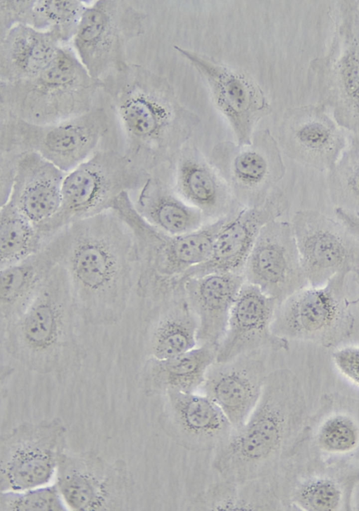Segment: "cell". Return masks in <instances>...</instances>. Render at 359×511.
<instances>
[{"label":"cell","instance_id":"cell-32","mask_svg":"<svg viewBox=\"0 0 359 511\" xmlns=\"http://www.w3.org/2000/svg\"><path fill=\"white\" fill-rule=\"evenodd\" d=\"M161 307L148 333L150 357L167 359L195 348L198 345V320L183 286L162 303Z\"/></svg>","mask_w":359,"mask_h":511},{"label":"cell","instance_id":"cell-24","mask_svg":"<svg viewBox=\"0 0 359 511\" xmlns=\"http://www.w3.org/2000/svg\"><path fill=\"white\" fill-rule=\"evenodd\" d=\"M245 281L243 274L231 272H212L183 281L186 298L198 320V345L218 347Z\"/></svg>","mask_w":359,"mask_h":511},{"label":"cell","instance_id":"cell-17","mask_svg":"<svg viewBox=\"0 0 359 511\" xmlns=\"http://www.w3.org/2000/svg\"><path fill=\"white\" fill-rule=\"evenodd\" d=\"M174 47L207 81L217 107L232 128L236 143L250 144L257 124L271 111L260 86L242 72L218 64L201 54L177 46Z\"/></svg>","mask_w":359,"mask_h":511},{"label":"cell","instance_id":"cell-8","mask_svg":"<svg viewBox=\"0 0 359 511\" xmlns=\"http://www.w3.org/2000/svg\"><path fill=\"white\" fill-rule=\"evenodd\" d=\"M112 128L108 110L97 105L81 115L50 124L39 125L1 117L2 152H34L68 173L104 144Z\"/></svg>","mask_w":359,"mask_h":511},{"label":"cell","instance_id":"cell-19","mask_svg":"<svg viewBox=\"0 0 359 511\" xmlns=\"http://www.w3.org/2000/svg\"><path fill=\"white\" fill-rule=\"evenodd\" d=\"M276 301L257 286L245 281L233 303L224 335L217 347L216 361L257 354L264 350L287 351L290 343L276 335L272 321Z\"/></svg>","mask_w":359,"mask_h":511},{"label":"cell","instance_id":"cell-33","mask_svg":"<svg viewBox=\"0 0 359 511\" xmlns=\"http://www.w3.org/2000/svg\"><path fill=\"white\" fill-rule=\"evenodd\" d=\"M46 241L36 225L11 203L0 211V267L19 263L40 251Z\"/></svg>","mask_w":359,"mask_h":511},{"label":"cell","instance_id":"cell-39","mask_svg":"<svg viewBox=\"0 0 359 511\" xmlns=\"http://www.w3.org/2000/svg\"><path fill=\"white\" fill-rule=\"evenodd\" d=\"M32 1H0V36L12 27L25 24Z\"/></svg>","mask_w":359,"mask_h":511},{"label":"cell","instance_id":"cell-20","mask_svg":"<svg viewBox=\"0 0 359 511\" xmlns=\"http://www.w3.org/2000/svg\"><path fill=\"white\" fill-rule=\"evenodd\" d=\"M163 397L160 425L182 448L195 452L215 451L234 430L220 408L205 394L171 392Z\"/></svg>","mask_w":359,"mask_h":511},{"label":"cell","instance_id":"cell-22","mask_svg":"<svg viewBox=\"0 0 359 511\" xmlns=\"http://www.w3.org/2000/svg\"><path fill=\"white\" fill-rule=\"evenodd\" d=\"M299 451L328 462L359 460V399L327 394L309 420Z\"/></svg>","mask_w":359,"mask_h":511},{"label":"cell","instance_id":"cell-4","mask_svg":"<svg viewBox=\"0 0 359 511\" xmlns=\"http://www.w3.org/2000/svg\"><path fill=\"white\" fill-rule=\"evenodd\" d=\"M78 318L67 274L60 263L28 307L1 327V345L29 370L42 374L63 371L80 357Z\"/></svg>","mask_w":359,"mask_h":511},{"label":"cell","instance_id":"cell-38","mask_svg":"<svg viewBox=\"0 0 359 511\" xmlns=\"http://www.w3.org/2000/svg\"><path fill=\"white\" fill-rule=\"evenodd\" d=\"M332 360L337 370L349 381L359 386V346L346 345L337 348Z\"/></svg>","mask_w":359,"mask_h":511},{"label":"cell","instance_id":"cell-16","mask_svg":"<svg viewBox=\"0 0 359 511\" xmlns=\"http://www.w3.org/2000/svg\"><path fill=\"white\" fill-rule=\"evenodd\" d=\"M245 281L279 304L309 286L290 222L276 218L261 230L246 261Z\"/></svg>","mask_w":359,"mask_h":511},{"label":"cell","instance_id":"cell-7","mask_svg":"<svg viewBox=\"0 0 359 511\" xmlns=\"http://www.w3.org/2000/svg\"><path fill=\"white\" fill-rule=\"evenodd\" d=\"M148 178L122 150L101 149L65 174L58 212L37 229L48 241L65 226L110 210L121 194L136 192Z\"/></svg>","mask_w":359,"mask_h":511},{"label":"cell","instance_id":"cell-25","mask_svg":"<svg viewBox=\"0 0 359 511\" xmlns=\"http://www.w3.org/2000/svg\"><path fill=\"white\" fill-rule=\"evenodd\" d=\"M282 142L288 156L321 172H329L345 150L339 127L322 114L295 115L283 124Z\"/></svg>","mask_w":359,"mask_h":511},{"label":"cell","instance_id":"cell-21","mask_svg":"<svg viewBox=\"0 0 359 511\" xmlns=\"http://www.w3.org/2000/svg\"><path fill=\"white\" fill-rule=\"evenodd\" d=\"M287 208L286 197L282 192L275 191L263 203L237 211L216 234L208 258L189 270L182 281L212 272L243 274L246 261L261 230L271 220L279 218Z\"/></svg>","mask_w":359,"mask_h":511},{"label":"cell","instance_id":"cell-5","mask_svg":"<svg viewBox=\"0 0 359 511\" xmlns=\"http://www.w3.org/2000/svg\"><path fill=\"white\" fill-rule=\"evenodd\" d=\"M111 209L128 226L135 240L140 260L137 291L142 296L161 303L182 286L189 270L208 258L216 234L235 214L187 234L170 235L140 215L128 192L115 199Z\"/></svg>","mask_w":359,"mask_h":511},{"label":"cell","instance_id":"cell-35","mask_svg":"<svg viewBox=\"0 0 359 511\" xmlns=\"http://www.w3.org/2000/svg\"><path fill=\"white\" fill-rule=\"evenodd\" d=\"M327 175L329 194L335 208L359 215V142L343 152Z\"/></svg>","mask_w":359,"mask_h":511},{"label":"cell","instance_id":"cell-9","mask_svg":"<svg viewBox=\"0 0 359 511\" xmlns=\"http://www.w3.org/2000/svg\"><path fill=\"white\" fill-rule=\"evenodd\" d=\"M349 274L341 272L318 287L307 286L277 305L272 330L290 340L335 347L348 339L354 328L351 301L346 294Z\"/></svg>","mask_w":359,"mask_h":511},{"label":"cell","instance_id":"cell-13","mask_svg":"<svg viewBox=\"0 0 359 511\" xmlns=\"http://www.w3.org/2000/svg\"><path fill=\"white\" fill-rule=\"evenodd\" d=\"M309 286L359 270V238L339 219L318 211H297L290 221Z\"/></svg>","mask_w":359,"mask_h":511},{"label":"cell","instance_id":"cell-36","mask_svg":"<svg viewBox=\"0 0 359 511\" xmlns=\"http://www.w3.org/2000/svg\"><path fill=\"white\" fill-rule=\"evenodd\" d=\"M65 503L57 486L1 491V511H63Z\"/></svg>","mask_w":359,"mask_h":511},{"label":"cell","instance_id":"cell-6","mask_svg":"<svg viewBox=\"0 0 359 511\" xmlns=\"http://www.w3.org/2000/svg\"><path fill=\"white\" fill-rule=\"evenodd\" d=\"M102 82L93 78L72 48L62 45L38 74L1 82V117L45 125L86 113L97 106Z\"/></svg>","mask_w":359,"mask_h":511},{"label":"cell","instance_id":"cell-23","mask_svg":"<svg viewBox=\"0 0 359 511\" xmlns=\"http://www.w3.org/2000/svg\"><path fill=\"white\" fill-rule=\"evenodd\" d=\"M256 356L244 355L226 362H215L201 387L234 430L245 423L256 407L269 374L265 363Z\"/></svg>","mask_w":359,"mask_h":511},{"label":"cell","instance_id":"cell-31","mask_svg":"<svg viewBox=\"0 0 359 511\" xmlns=\"http://www.w3.org/2000/svg\"><path fill=\"white\" fill-rule=\"evenodd\" d=\"M133 204L149 224L170 234L180 235L203 227L204 215L172 192L159 176L148 178L137 191Z\"/></svg>","mask_w":359,"mask_h":511},{"label":"cell","instance_id":"cell-2","mask_svg":"<svg viewBox=\"0 0 359 511\" xmlns=\"http://www.w3.org/2000/svg\"><path fill=\"white\" fill-rule=\"evenodd\" d=\"M102 91L122 133V151L149 176L158 175L198 122L165 78L140 65L128 63L107 77Z\"/></svg>","mask_w":359,"mask_h":511},{"label":"cell","instance_id":"cell-1","mask_svg":"<svg viewBox=\"0 0 359 511\" xmlns=\"http://www.w3.org/2000/svg\"><path fill=\"white\" fill-rule=\"evenodd\" d=\"M52 237L81 319L93 326L119 322L137 287L134 236L112 209L74 222Z\"/></svg>","mask_w":359,"mask_h":511},{"label":"cell","instance_id":"cell-28","mask_svg":"<svg viewBox=\"0 0 359 511\" xmlns=\"http://www.w3.org/2000/svg\"><path fill=\"white\" fill-rule=\"evenodd\" d=\"M176 189L204 217L219 219L232 211L235 197L226 182L211 164L197 153L184 154L176 167Z\"/></svg>","mask_w":359,"mask_h":511},{"label":"cell","instance_id":"cell-18","mask_svg":"<svg viewBox=\"0 0 359 511\" xmlns=\"http://www.w3.org/2000/svg\"><path fill=\"white\" fill-rule=\"evenodd\" d=\"M1 171L13 173L6 199L38 228L58 212L66 173L34 152L1 153Z\"/></svg>","mask_w":359,"mask_h":511},{"label":"cell","instance_id":"cell-3","mask_svg":"<svg viewBox=\"0 0 359 511\" xmlns=\"http://www.w3.org/2000/svg\"><path fill=\"white\" fill-rule=\"evenodd\" d=\"M308 420L297 375L288 369L269 373L252 413L215 450L212 470L230 481L274 476L299 450Z\"/></svg>","mask_w":359,"mask_h":511},{"label":"cell","instance_id":"cell-30","mask_svg":"<svg viewBox=\"0 0 359 511\" xmlns=\"http://www.w3.org/2000/svg\"><path fill=\"white\" fill-rule=\"evenodd\" d=\"M187 509L208 511L285 510L273 476L243 482L220 479L196 495Z\"/></svg>","mask_w":359,"mask_h":511},{"label":"cell","instance_id":"cell-14","mask_svg":"<svg viewBox=\"0 0 359 511\" xmlns=\"http://www.w3.org/2000/svg\"><path fill=\"white\" fill-rule=\"evenodd\" d=\"M55 474V485L73 510H119L128 501L131 478L123 462H109L91 451L65 453Z\"/></svg>","mask_w":359,"mask_h":511},{"label":"cell","instance_id":"cell-29","mask_svg":"<svg viewBox=\"0 0 359 511\" xmlns=\"http://www.w3.org/2000/svg\"><path fill=\"white\" fill-rule=\"evenodd\" d=\"M217 348L199 345L183 354L167 358L149 357L143 371L144 387L149 396L168 392H195L201 387Z\"/></svg>","mask_w":359,"mask_h":511},{"label":"cell","instance_id":"cell-34","mask_svg":"<svg viewBox=\"0 0 359 511\" xmlns=\"http://www.w3.org/2000/svg\"><path fill=\"white\" fill-rule=\"evenodd\" d=\"M86 7L75 0L32 1L24 25L50 32L65 45L72 41Z\"/></svg>","mask_w":359,"mask_h":511},{"label":"cell","instance_id":"cell-37","mask_svg":"<svg viewBox=\"0 0 359 511\" xmlns=\"http://www.w3.org/2000/svg\"><path fill=\"white\" fill-rule=\"evenodd\" d=\"M339 81L347 99L355 107L344 127L359 134V50L346 51L339 64Z\"/></svg>","mask_w":359,"mask_h":511},{"label":"cell","instance_id":"cell-26","mask_svg":"<svg viewBox=\"0 0 359 511\" xmlns=\"http://www.w3.org/2000/svg\"><path fill=\"white\" fill-rule=\"evenodd\" d=\"M60 264L57 245L50 238L34 255L1 268V327L18 317L36 297Z\"/></svg>","mask_w":359,"mask_h":511},{"label":"cell","instance_id":"cell-10","mask_svg":"<svg viewBox=\"0 0 359 511\" xmlns=\"http://www.w3.org/2000/svg\"><path fill=\"white\" fill-rule=\"evenodd\" d=\"M146 15L123 1L100 0L86 6L72 37V48L96 80L123 68L129 44L142 34Z\"/></svg>","mask_w":359,"mask_h":511},{"label":"cell","instance_id":"cell-11","mask_svg":"<svg viewBox=\"0 0 359 511\" xmlns=\"http://www.w3.org/2000/svg\"><path fill=\"white\" fill-rule=\"evenodd\" d=\"M67 428L59 418L23 423L0 439V490L46 485L65 453Z\"/></svg>","mask_w":359,"mask_h":511},{"label":"cell","instance_id":"cell-12","mask_svg":"<svg viewBox=\"0 0 359 511\" xmlns=\"http://www.w3.org/2000/svg\"><path fill=\"white\" fill-rule=\"evenodd\" d=\"M285 510H351L359 483V470L348 463H334L297 452L274 475Z\"/></svg>","mask_w":359,"mask_h":511},{"label":"cell","instance_id":"cell-40","mask_svg":"<svg viewBox=\"0 0 359 511\" xmlns=\"http://www.w3.org/2000/svg\"><path fill=\"white\" fill-rule=\"evenodd\" d=\"M336 218L359 238V215L335 208Z\"/></svg>","mask_w":359,"mask_h":511},{"label":"cell","instance_id":"cell-27","mask_svg":"<svg viewBox=\"0 0 359 511\" xmlns=\"http://www.w3.org/2000/svg\"><path fill=\"white\" fill-rule=\"evenodd\" d=\"M1 82L31 78L47 67L62 45L50 32L18 24L0 36Z\"/></svg>","mask_w":359,"mask_h":511},{"label":"cell","instance_id":"cell-15","mask_svg":"<svg viewBox=\"0 0 359 511\" xmlns=\"http://www.w3.org/2000/svg\"><path fill=\"white\" fill-rule=\"evenodd\" d=\"M210 162L244 207L263 203L285 173L278 144L266 131L253 136L248 145L219 143Z\"/></svg>","mask_w":359,"mask_h":511},{"label":"cell","instance_id":"cell-41","mask_svg":"<svg viewBox=\"0 0 359 511\" xmlns=\"http://www.w3.org/2000/svg\"><path fill=\"white\" fill-rule=\"evenodd\" d=\"M353 274L355 275L356 279L359 282V270H356ZM356 303H359V297L354 301H351V304Z\"/></svg>","mask_w":359,"mask_h":511}]
</instances>
